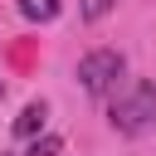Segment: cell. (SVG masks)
Returning <instances> with one entry per match:
<instances>
[{"instance_id":"52a82bcc","label":"cell","mask_w":156,"mask_h":156,"mask_svg":"<svg viewBox=\"0 0 156 156\" xmlns=\"http://www.w3.org/2000/svg\"><path fill=\"white\" fill-rule=\"evenodd\" d=\"M0 93H5V78H0Z\"/></svg>"},{"instance_id":"7a4b0ae2","label":"cell","mask_w":156,"mask_h":156,"mask_svg":"<svg viewBox=\"0 0 156 156\" xmlns=\"http://www.w3.org/2000/svg\"><path fill=\"white\" fill-rule=\"evenodd\" d=\"M122 54L117 49H93V54H83L78 58V83H83V93H93V98H102L117 78H122Z\"/></svg>"},{"instance_id":"6da1fadb","label":"cell","mask_w":156,"mask_h":156,"mask_svg":"<svg viewBox=\"0 0 156 156\" xmlns=\"http://www.w3.org/2000/svg\"><path fill=\"white\" fill-rule=\"evenodd\" d=\"M107 117H112V127H117L122 136H141V132H151V127H156V83L132 78L127 93L112 102Z\"/></svg>"},{"instance_id":"277c9868","label":"cell","mask_w":156,"mask_h":156,"mask_svg":"<svg viewBox=\"0 0 156 156\" xmlns=\"http://www.w3.org/2000/svg\"><path fill=\"white\" fill-rule=\"evenodd\" d=\"M20 15L34 20V24H49V20L58 15V0H20Z\"/></svg>"},{"instance_id":"8992f818","label":"cell","mask_w":156,"mask_h":156,"mask_svg":"<svg viewBox=\"0 0 156 156\" xmlns=\"http://www.w3.org/2000/svg\"><path fill=\"white\" fill-rule=\"evenodd\" d=\"M117 0H78V10H83V20H102L107 10H112Z\"/></svg>"},{"instance_id":"3957f363","label":"cell","mask_w":156,"mask_h":156,"mask_svg":"<svg viewBox=\"0 0 156 156\" xmlns=\"http://www.w3.org/2000/svg\"><path fill=\"white\" fill-rule=\"evenodd\" d=\"M44 117H49V107H44V102H29V107L15 117V136H39Z\"/></svg>"},{"instance_id":"5b68a950","label":"cell","mask_w":156,"mask_h":156,"mask_svg":"<svg viewBox=\"0 0 156 156\" xmlns=\"http://www.w3.org/2000/svg\"><path fill=\"white\" fill-rule=\"evenodd\" d=\"M58 151H63V141H58V136H39L24 156H58Z\"/></svg>"}]
</instances>
